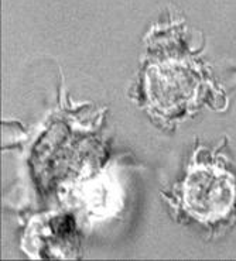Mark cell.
Masks as SVG:
<instances>
[{
  "label": "cell",
  "instance_id": "cell-1",
  "mask_svg": "<svg viewBox=\"0 0 236 261\" xmlns=\"http://www.w3.org/2000/svg\"><path fill=\"white\" fill-rule=\"evenodd\" d=\"M235 200V182L217 165H197L182 187L184 207L201 222H215L229 213Z\"/></svg>",
  "mask_w": 236,
  "mask_h": 261
}]
</instances>
